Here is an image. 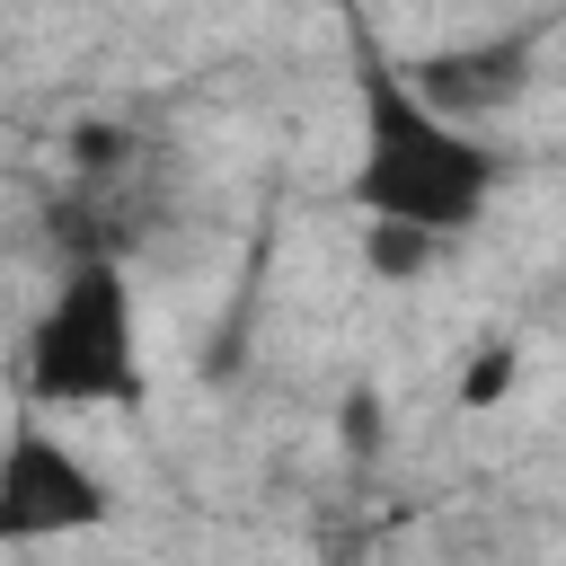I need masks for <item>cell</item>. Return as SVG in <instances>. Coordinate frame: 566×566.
Here are the masks:
<instances>
[{
  "label": "cell",
  "mask_w": 566,
  "mask_h": 566,
  "mask_svg": "<svg viewBox=\"0 0 566 566\" xmlns=\"http://www.w3.org/2000/svg\"><path fill=\"white\" fill-rule=\"evenodd\" d=\"M495 195H504V142H486V124L442 115L398 53L354 44V159H345L354 221L460 248L495 212Z\"/></svg>",
  "instance_id": "obj_1"
},
{
  "label": "cell",
  "mask_w": 566,
  "mask_h": 566,
  "mask_svg": "<svg viewBox=\"0 0 566 566\" xmlns=\"http://www.w3.org/2000/svg\"><path fill=\"white\" fill-rule=\"evenodd\" d=\"M115 522L106 469L44 416L27 407L0 433V548H44V539H88Z\"/></svg>",
  "instance_id": "obj_3"
},
{
  "label": "cell",
  "mask_w": 566,
  "mask_h": 566,
  "mask_svg": "<svg viewBox=\"0 0 566 566\" xmlns=\"http://www.w3.org/2000/svg\"><path fill=\"white\" fill-rule=\"evenodd\" d=\"M142 301L124 283L115 248H80L62 256L35 327H27V398L44 416H80V407H133L142 398Z\"/></svg>",
  "instance_id": "obj_2"
},
{
  "label": "cell",
  "mask_w": 566,
  "mask_h": 566,
  "mask_svg": "<svg viewBox=\"0 0 566 566\" xmlns=\"http://www.w3.org/2000/svg\"><path fill=\"white\" fill-rule=\"evenodd\" d=\"M407 80H416L442 115L486 124V115H504V106L531 88V44H522V35H504V44H442V53H416Z\"/></svg>",
  "instance_id": "obj_4"
},
{
  "label": "cell",
  "mask_w": 566,
  "mask_h": 566,
  "mask_svg": "<svg viewBox=\"0 0 566 566\" xmlns=\"http://www.w3.org/2000/svg\"><path fill=\"white\" fill-rule=\"evenodd\" d=\"M513 371H522L513 345H478V363H469V380H460V407H495V398L513 389Z\"/></svg>",
  "instance_id": "obj_5"
}]
</instances>
